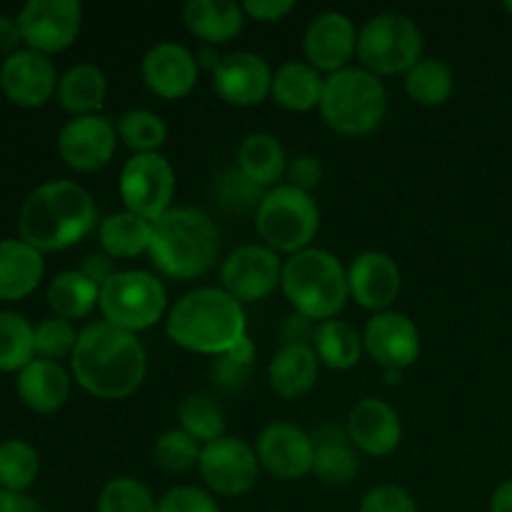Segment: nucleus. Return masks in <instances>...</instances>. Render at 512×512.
<instances>
[{
  "label": "nucleus",
  "instance_id": "14",
  "mask_svg": "<svg viewBox=\"0 0 512 512\" xmlns=\"http://www.w3.org/2000/svg\"><path fill=\"white\" fill-rule=\"evenodd\" d=\"M60 160L78 173H95L113 160L118 148V130L105 115H80L60 128L55 140Z\"/></svg>",
  "mask_w": 512,
  "mask_h": 512
},
{
  "label": "nucleus",
  "instance_id": "37",
  "mask_svg": "<svg viewBox=\"0 0 512 512\" xmlns=\"http://www.w3.org/2000/svg\"><path fill=\"white\" fill-rule=\"evenodd\" d=\"M115 130H118V140H123V145L133 150V155L160 153V148L168 140L165 120L148 108L125 110L115 123Z\"/></svg>",
  "mask_w": 512,
  "mask_h": 512
},
{
  "label": "nucleus",
  "instance_id": "49",
  "mask_svg": "<svg viewBox=\"0 0 512 512\" xmlns=\"http://www.w3.org/2000/svg\"><path fill=\"white\" fill-rule=\"evenodd\" d=\"M80 273L88 275L90 280H93L98 288H103L105 283H108L110 278H113L115 273H118V268H115V260L110 258V255L105 253H93L85 258V263L80 265Z\"/></svg>",
  "mask_w": 512,
  "mask_h": 512
},
{
  "label": "nucleus",
  "instance_id": "48",
  "mask_svg": "<svg viewBox=\"0 0 512 512\" xmlns=\"http://www.w3.org/2000/svg\"><path fill=\"white\" fill-rule=\"evenodd\" d=\"M278 335L280 340H283V345H313L315 325L313 320L305 318V315L293 313L280 323Z\"/></svg>",
  "mask_w": 512,
  "mask_h": 512
},
{
  "label": "nucleus",
  "instance_id": "28",
  "mask_svg": "<svg viewBox=\"0 0 512 512\" xmlns=\"http://www.w3.org/2000/svg\"><path fill=\"white\" fill-rule=\"evenodd\" d=\"M323 85V73H318L313 65L305 63V60H288L278 70H273L270 98L285 110L308 113V110L320 108Z\"/></svg>",
  "mask_w": 512,
  "mask_h": 512
},
{
  "label": "nucleus",
  "instance_id": "51",
  "mask_svg": "<svg viewBox=\"0 0 512 512\" xmlns=\"http://www.w3.org/2000/svg\"><path fill=\"white\" fill-rule=\"evenodd\" d=\"M0 512H45V508L28 493H13V490L0 488Z\"/></svg>",
  "mask_w": 512,
  "mask_h": 512
},
{
  "label": "nucleus",
  "instance_id": "21",
  "mask_svg": "<svg viewBox=\"0 0 512 512\" xmlns=\"http://www.w3.org/2000/svg\"><path fill=\"white\" fill-rule=\"evenodd\" d=\"M348 288L360 308L385 313L403 290V273L383 250H363L348 265Z\"/></svg>",
  "mask_w": 512,
  "mask_h": 512
},
{
  "label": "nucleus",
  "instance_id": "13",
  "mask_svg": "<svg viewBox=\"0 0 512 512\" xmlns=\"http://www.w3.org/2000/svg\"><path fill=\"white\" fill-rule=\"evenodd\" d=\"M198 473L210 493L223 498H238L250 493L260 478V460L253 445L245 440L223 435L203 445L198 460Z\"/></svg>",
  "mask_w": 512,
  "mask_h": 512
},
{
  "label": "nucleus",
  "instance_id": "16",
  "mask_svg": "<svg viewBox=\"0 0 512 512\" xmlns=\"http://www.w3.org/2000/svg\"><path fill=\"white\" fill-rule=\"evenodd\" d=\"M260 468L278 480H298L313 473V435L285 420L265 425L255 443Z\"/></svg>",
  "mask_w": 512,
  "mask_h": 512
},
{
  "label": "nucleus",
  "instance_id": "36",
  "mask_svg": "<svg viewBox=\"0 0 512 512\" xmlns=\"http://www.w3.org/2000/svg\"><path fill=\"white\" fill-rule=\"evenodd\" d=\"M178 423V428L200 445H208L225 435L223 410L208 393L185 395L178 405Z\"/></svg>",
  "mask_w": 512,
  "mask_h": 512
},
{
  "label": "nucleus",
  "instance_id": "9",
  "mask_svg": "<svg viewBox=\"0 0 512 512\" xmlns=\"http://www.w3.org/2000/svg\"><path fill=\"white\" fill-rule=\"evenodd\" d=\"M423 48L418 23L403 13H378L358 30L360 68L378 78L405 75L423 60Z\"/></svg>",
  "mask_w": 512,
  "mask_h": 512
},
{
  "label": "nucleus",
  "instance_id": "33",
  "mask_svg": "<svg viewBox=\"0 0 512 512\" xmlns=\"http://www.w3.org/2000/svg\"><path fill=\"white\" fill-rule=\"evenodd\" d=\"M100 288L78 270H65L55 275L48 285V305L53 315L65 320H83L98 308Z\"/></svg>",
  "mask_w": 512,
  "mask_h": 512
},
{
  "label": "nucleus",
  "instance_id": "44",
  "mask_svg": "<svg viewBox=\"0 0 512 512\" xmlns=\"http://www.w3.org/2000/svg\"><path fill=\"white\" fill-rule=\"evenodd\" d=\"M360 512H418V503L408 490L388 483L365 493Z\"/></svg>",
  "mask_w": 512,
  "mask_h": 512
},
{
  "label": "nucleus",
  "instance_id": "56",
  "mask_svg": "<svg viewBox=\"0 0 512 512\" xmlns=\"http://www.w3.org/2000/svg\"><path fill=\"white\" fill-rule=\"evenodd\" d=\"M505 10H508V13L512 15V0H508V3H505Z\"/></svg>",
  "mask_w": 512,
  "mask_h": 512
},
{
  "label": "nucleus",
  "instance_id": "7",
  "mask_svg": "<svg viewBox=\"0 0 512 512\" xmlns=\"http://www.w3.org/2000/svg\"><path fill=\"white\" fill-rule=\"evenodd\" d=\"M255 230L263 245L290 258L300 250L313 248V240L320 230V208L310 193L280 183L265 190L255 210Z\"/></svg>",
  "mask_w": 512,
  "mask_h": 512
},
{
  "label": "nucleus",
  "instance_id": "12",
  "mask_svg": "<svg viewBox=\"0 0 512 512\" xmlns=\"http://www.w3.org/2000/svg\"><path fill=\"white\" fill-rule=\"evenodd\" d=\"M15 18L25 48L50 58L78 40L83 30V5L78 0H28Z\"/></svg>",
  "mask_w": 512,
  "mask_h": 512
},
{
  "label": "nucleus",
  "instance_id": "54",
  "mask_svg": "<svg viewBox=\"0 0 512 512\" xmlns=\"http://www.w3.org/2000/svg\"><path fill=\"white\" fill-rule=\"evenodd\" d=\"M195 58H198L200 68H205L210 75H213L215 68L220 65V60H223V55L218 53V48H215V45H203V48L195 53Z\"/></svg>",
  "mask_w": 512,
  "mask_h": 512
},
{
  "label": "nucleus",
  "instance_id": "50",
  "mask_svg": "<svg viewBox=\"0 0 512 512\" xmlns=\"http://www.w3.org/2000/svg\"><path fill=\"white\" fill-rule=\"evenodd\" d=\"M23 43V35H20V25L15 15L0 13V55L8 58L15 50H20Z\"/></svg>",
  "mask_w": 512,
  "mask_h": 512
},
{
  "label": "nucleus",
  "instance_id": "22",
  "mask_svg": "<svg viewBox=\"0 0 512 512\" xmlns=\"http://www.w3.org/2000/svg\"><path fill=\"white\" fill-rule=\"evenodd\" d=\"M345 433L358 453L385 458L393 455L403 440V420L398 410L385 400L363 398L350 408Z\"/></svg>",
  "mask_w": 512,
  "mask_h": 512
},
{
  "label": "nucleus",
  "instance_id": "43",
  "mask_svg": "<svg viewBox=\"0 0 512 512\" xmlns=\"http://www.w3.org/2000/svg\"><path fill=\"white\" fill-rule=\"evenodd\" d=\"M158 512H220V505L208 490L178 485L158 500Z\"/></svg>",
  "mask_w": 512,
  "mask_h": 512
},
{
  "label": "nucleus",
  "instance_id": "10",
  "mask_svg": "<svg viewBox=\"0 0 512 512\" xmlns=\"http://www.w3.org/2000/svg\"><path fill=\"white\" fill-rule=\"evenodd\" d=\"M118 193L125 210L155 220L173 208L175 170L163 153H138L120 170Z\"/></svg>",
  "mask_w": 512,
  "mask_h": 512
},
{
  "label": "nucleus",
  "instance_id": "42",
  "mask_svg": "<svg viewBox=\"0 0 512 512\" xmlns=\"http://www.w3.org/2000/svg\"><path fill=\"white\" fill-rule=\"evenodd\" d=\"M78 335L70 320L58 318V315L43 318L35 323V358L53 360V363L70 358L78 345Z\"/></svg>",
  "mask_w": 512,
  "mask_h": 512
},
{
  "label": "nucleus",
  "instance_id": "31",
  "mask_svg": "<svg viewBox=\"0 0 512 512\" xmlns=\"http://www.w3.org/2000/svg\"><path fill=\"white\" fill-rule=\"evenodd\" d=\"M98 240L105 255L113 260L138 258L148 253L150 240H153V223L130 210L108 215L98 225Z\"/></svg>",
  "mask_w": 512,
  "mask_h": 512
},
{
  "label": "nucleus",
  "instance_id": "8",
  "mask_svg": "<svg viewBox=\"0 0 512 512\" xmlns=\"http://www.w3.org/2000/svg\"><path fill=\"white\" fill-rule=\"evenodd\" d=\"M98 310L105 323L128 333H143L158 325L168 310V290L148 270H118L100 288Z\"/></svg>",
  "mask_w": 512,
  "mask_h": 512
},
{
  "label": "nucleus",
  "instance_id": "3",
  "mask_svg": "<svg viewBox=\"0 0 512 512\" xmlns=\"http://www.w3.org/2000/svg\"><path fill=\"white\" fill-rule=\"evenodd\" d=\"M165 333L188 353L218 358L248 335V320L223 288H195L168 310Z\"/></svg>",
  "mask_w": 512,
  "mask_h": 512
},
{
  "label": "nucleus",
  "instance_id": "29",
  "mask_svg": "<svg viewBox=\"0 0 512 512\" xmlns=\"http://www.w3.org/2000/svg\"><path fill=\"white\" fill-rule=\"evenodd\" d=\"M58 103L73 118L98 115L108 98V75L95 63H75L60 75Z\"/></svg>",
  "mask_w": 512,
  "mask_h": 512
},
{
  "label": "nucleus",
  "instance_id": "19",
  "mask_svg": "<svg viewBox=\"0 0 512 512\" xmlns=\"http://www.w3.org/2000/svg\"><path fill=\"white\" fill-rule=\"evenodd\" d=\"M363 345L365 353L383 370L410 368L420 358V350H423L418 325L405 313H398V310L375 313L365 323Z\"/></svg>",
  "mask_w": 512,
  "mask_h": 512
},
{
  "label": "nucleus",
  "instance_id": "6",
  "mask_svg": "<svg viewBox=\"0 0 512 512\" xmlns=\"http://www.w3.org/2000/svg\"><path fill=\"white\" fill-rule=\"evenodd\" d=\"M388 113V90L378 75L348 68L325 75L320 115L340 135H368L380 128Z\"/></svg>",
  "mask_w": 512,
  "mask_h": 512
},
{
  "label": "nucleus",
  "instance_id": "11",
  "mask_svg": "<svg viewBox=\"0 0 512 512\" xmlns=\"http://www.w3.org/2000/svg\"><path fill=\"white\" fill-rule=\"evenodd\" d=\"M283 263L268 245H238L220 265V288L240 305L260 303L283 283Z\"/></svg>",
  "mask_w": 512,
  "mask_h": 512
},
{
  "label": "nucleus",
  "instance_id": "38",
  "mask_svg": "<svg viewBox=\"0 0 512 512\" xmlns=\"http://www.w3.org/2000/svg\"><path fill=\"white\" fill-rule=\"evenodd\" d=\"M40 473V455L28 440L10 438L0 443V488L28 493Z\"/></svg>",
  "mask_w": 512,
  "mask_h": 512
},
{
  "label": "nucleus",
  "instance_id": "25",
  "mask_svg": "<svg viewBox=\"0 0 512 512\" xmlns=\"http://www.w3.org/2000/svg\"><path fill=\"white\" fill-rule=\"evenodd\" d=\"M320 360L313 345H280L268 365V383L278 398L298 400L318 383Z\"/></svg>",
  "mask_w": 512,
  "mask_h": 512
},
{
  "label": "nucleus",
  "instance_id": "5",
  "mask_svg": "<svg viewBox=\"0 0 512 512\" xmlns=\"http://www.w3.org/2000/svg\"><path fill=\"white\" fill-rule=\"evenodd\" d=\"M283 288L295 313L310 320H333L350 300L348 268L338 255L323 248H308L283 263Z\"/></svg>",
  "mask_w": 512,
  "mask_h": 512
},
{
  "label": "nucleus",
  "instance_id": "55",
  "mask_svg": "<svg viewBox=\"0 0 512 512\" xmlns=\"http://www.w3.org/2000/svg\"><path fill=\"white\" fill-rule=\"evenodd\" d=\"M383 380L388 385H400L403 383V370H395V368H385L383 370Z\"/></svg>",
  "mask_w": 512,
  "mask_h": 512
},
{
  "label": "nucleus",
  "instance_id": "30",
  "mask_svg": "<svg viewBox=\"0 0 512 512\" xmlns=\"http://www.w3.org/2000/svg\"><path fill=\"white\" fill-rule=\"evenodd\" d=\"M288 160L283 143L263 130L245 135L235 153V165L263 190L280 185V178L288 170Z\"/></svg>",
  "mask_w": 512,
  "mask_h": 512
},
{
  "label": "nucleus",
  "instance_id": "15",
  "mask_svg": "<svg viewBox=\"0 0 512 512\" xmlns=\"http://www.w3.org/2000/svg\"><path fill=\"white\" fill-rule=\"evenodd\" d=\"M58 80L53 60L30 48L15 50L0 63V90L18 108H43L58 93Z\"/></svg>",
  "mask_w": 512,
  "mask_h": 512
},
{
  "label": "nucleus",
  "instance_id": "17",
  "mask_svg": "<svg viewBox=\"0 0 512 512\" xmlns=\"http://www.w3.org/2000/svg\"><path fill=\"white\" fill-rule=\"evenodd\" d=\"M303 53L318 73H338L358 55V28L340 10H325L305 28Z\"/></svg>",
  "mask_w": 512,
  "mask_h": 512
},
{
  "label": "nucleus",
  "instance_id": "35",
  "mask_svg": "<svg viewBox=\"0 0 512 512\" xmlns=\"http://www.w3.org/2000/svg\"><path fill=\"white\" fill-rule=\"evenodd\" d=\"M35 360V325L15 310H0V373H20Z\"/></svg>",
  "mask_w": 512,
  "mask_h": 512
},
{
  "label": "nucleus",
  "instance_id": "47",
  "mask_svg": "<svg viewBox=\"0 0 512 512\" xmlns=\"http://www.w3.org/2000/svg\"><path fill=\"white\" fill-rule=\"evenodd\" d=\"M243 10L248 18L260 20V23H278L285 15L295 10L293 0H248L243 3Z\"/></svg>",
  "mask_w": 512,
  "mask_h": 512
},
{
  "label": "nucleus",
  "instance_id": "20",
  "mask_svg": "<svg viewBox=\"0 0 512 512\" xmlns=\"http://www.w3.org/2000/svg\"><path fill=\"white\" fill-rule=\"evenodd\" d=\"M140 73L150 93L165 100H180L198 85L200 65L190 48L175 40H160L140 60Z\"/></svg>",
  "mask_w": 512,
  "mask_h": 512
},
{
  "label": "nucleus",
  "instance_id": "23",
  "mask_svg": "<svg viewBox=\"0 0 512 512\" xmlns=\"http://www.w3.org/2000/svg\"><path fill=\"white\" fill-rule=\"evenodd\" d=\"M45 275L40 250L20 238L0 240V303H18L38 290Z\"/></svg>",
  "mask_w": 512,
  "mask_h": 512
},
{
  "label": "nucleus",
  "instance_id": "27",
  "mask_svg": "<svg viewBox=\"0 0 512 512\" xmlns=\"http://www.w3.org/2000/svg\"><path fill=\"white\" fill-rule=\"evenodd\" d=\"M313 475L325 485H348L358 475V450L348 433L335 425H323L313 433Z\"/></svg>",
  "mask_w": 512,
  "mask_h": 512
},
{
  "label": "nucleus",
  "instance_id": "39",
  "mask_svg": "<svg viewBox=\"0 0 512 512\" xmlns=\"http://www.w3.org/2000/svg\"><path fill=\"white\" fill-rule=\"evenodd\" d=\"M213 193L220 208H225L228 213H248V210H258L265 190L255 185L238 165H233V168H223L215 175Z\"/></svg>",
  "mask_w": 512,
  "mask_h": 512
},
{
  "label": "nucleus",
  "instance_id": "18",
  "mask_svg": "<svg viewBox=\"0 0 512 512\" xmlns=\"http://www.w3.org/2000/svg\"><path fill=\"white\" fill-rule=\"evenodd\" d=\"M213 90L220 100L235 108H255L270 95L273 70L268 60L250 50H235L223 55L215 73L210 75Z\"/></svg>",
  "mask_w": 512,
  "mask_h": 512
},
{
  "label": "nucleus",
  "instance_id": "26",
  "mask_svg": "<svg viewBox=\"0 0 512 512\" xmlns=\"http://www.w3.org/2000/svg\"><path fill=\"white\" fill-rule=\"evenodd\" d=\"M183 23L205 45H223L233 40L245 25L243 3L233 0H188Z\"/></svg>",
  "mask_w": 512,
  "mask_h": 512
},
{
  "label": "nucleus",
  "instance_id": "41",
  "mask_svg": "<svg viewBox=\"0 0 512 512\" xmlns=\"http://www.w3.org/2000/svg\"><path fill=\"white\" fill-rule=\"evenodd\" d=\"M200 450H203V445L198 440H193L180 428H173L158 435L153 445V458L165 473H188V470L198 468Z\"/></svg>",
  "mask_w": 512,
  "mask_h": 512
},
{
  "label": "nucleus",
  "instance_id": "32",
  "mask_svg": "<svg viewBox=\"0 0 512 512\" xmlns=\"http://www.w3.org/2000/svg\"><path fill=\"white\" fill-rule=\"evenodd\" d=\"M313 350L325 368L350 370L360 363L365 353L363 333H358L348 320H325L315 325Z\"/></svg>",
  "mask_w": 512,
  "mask_h": 512
},
{
  "label": "nucleus",
  "instance_id": "34",
  "mask_svg": "<svg viewBox=\"0 0 512 512\" xmlns=\"http://www.w3.org/2000/svg\"><path fill=\"white\" fill-rule=\"evenodd\" d=\"M405 90L410 98L428 108L448 103L455 90V73L445 60L423 58L405 73Z\"/></svg>",
  "mask_w": 512,
  "mask_h": 512
},
{
  "label": "nucleus",
  "instance_id": "45",
  "mask_svg": "<svg viewBox=\"0 0 512 512\" xmlns=\"http://www.w3.org/2000/svg\"><path fill=\"white\" fill-rule=\"evenodd\" d=\"M250 370L253 368H245V365L235 363L230 355H218L210 363V380L223 393H240L248 385Z\"/></svg>",
  "mask_w": 512,
  "mask_h": 512
},
{
  "label": "nucleus",
  "instance_id": "46",
  "mask_svg": "<svg viewBox=\"0 0 512 512\" xmlns=\"http://www.w3.org/2000/svg\"><path fill=\"white\" fill-rule=\"evenodd\" d=\"M288 185L303 190V193H313L320 183H323V163L315 155H295L288 160V170H285Z\"/></svg>",
  "mask_w": 512,
  "mask_h": 512
},
{
  "label": "nucleus",
  "instance_id": "2",
  "mask_svg": "<svg viewBox=\"0 0 512 512\" xmlns=\"http://www.w3.org/2000/svg\"><path fill=\"white\" fill-rule=\"evenodd\" d=\"M98 228L93 195L73 180H48L23 200L18 238L40 253H63Z\"/></svg>",
  "mask_w": 512,
  "mask_h": 512
},
{
  "label": "nucleus",
  "instance_id": "40",
  "mask_svg": "<svg viewBox=\"0 0 512 512\" xmlns=\"http://www.w3.org/2000/svg\"><path fill=\"white\" fill-rule=\"evenodd\" d=\"M98 512H158V500L140 480L120 475L108 480L98 495Z\"/></svg>",
  "mask_w": 512,
  "mask_h": 512
},
{
  "label": "nucleus",
  "instance_id": "53",
  "mask_svg": "<svg viewBox=\"0 0 512 512\" xmlns=\"http://www.w3.org/2000/svg\"><path fill=\"white\" fill-rule=\"evenodd\" d=\"M490 512H512V478L493 490V495H490Z\"/></svg>",
  "mask_w": 512,
  "mask_h": 512
},
{
  "label": "nucleus",
  "instance_id": "24",
  "mask_svg": "<svg viewBox=\"0 0 512 512\" xmlns=\"http://www.w3.org/2000/svg\"><path fill=\"white\" fill-rule=\"evenodd\" d=\"M18 398L25 408L38 415H53L68 403L70 398V375L68 370L53 360L35 358L18 373Z\"/></svg>",
  "mask_w": 512,
  "mask_h": 512
},
{
  "label": "nucleus",
  "instance_id": "52",
  "mask_svg": "<svg viewBox=\"0 0 512 512\" xmlns=\"http://www.w3.org/2000/svg\"><path fill=\"white\" fill-rule=\"evenodd\" d=\"M225 355H230V358H233L235 363L245 365V368H253V363H255V343L248 338V335H245V338L238 340V343H235L233 348H230Z\"/></svg>",
  "mask_w": 512,
  "mask_h": 512
},
{
  "label": "nucleus",
  "instance_id": "1",
  "mask_svg": "<svg viewBox=\"0 0 512 512\" xmlns=\"http://www.w3.org/2000/svg\"><path fill=\"white\" fill-rule=\"evenodd\" d=\"M70 373L98 400L130 398L148 373V353L138 335L98 320L80 330L70 355Z\"/></svg>",
  "mask_w": 512,
  "mask_h": 512
},
{
  "label": "nucleus",
  "instance_id": "4",
  "mask_svg": "<svg viewBox=\"0 0 512 512\" xmlns=\"http://www.w3.org/2000/svg\"><path fill=\"white\" fill-rule=\"evenodd\" d=\"M150 263L170 280L203 278L220 255V230L205 210L178 205L153 223Z\"/></svg>",
  "mask_w": 512,
  "mask_h": 512
}]
</instances>
